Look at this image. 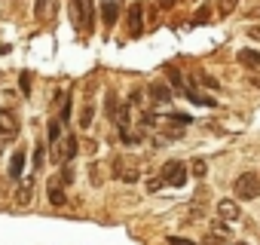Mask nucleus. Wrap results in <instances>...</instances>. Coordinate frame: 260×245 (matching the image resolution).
Instances as JSON below:
<instances>
[{"instance_id": "nucleus-1", "label": "nucleus", "mask_w": 260, "mask_h": 245, "mask_svg": "<svg viewBox=\"0 0 260 245\" xmlns=\"http://www.w3.org/2000/svg\"><path fill=\"white\" fill-rule=\"evenodd\" d=\"M233 193H236V199H248V202L257 199L260 196V175L257 172H242L233 184Z\"/></svg>"}, {"instance_id": "nucleus-2", "label": "nucleus", "mask_w": 260, "mask_h": 245, "mask_svg": "<svg viewBox=\"0 0 260 245\" xmlns=\"http://www.w3.org/2000/svg\"><path fill=\"white\" fill-rule=\"evenodd\" d=\"M159 178H162V184H166V187H184V181H187V166H184V163H178V160H172V163H166V166H162Z\"/></svg>"}, {"instance_id": "nucleus-3", "label": "nucleus", "mask_w": 260, "mask_h": 245, "mask_svg": "<svg viewBox=\"0 0 260 245\" xmlns=\"http://www.w3.org/2000/svg\"><path fill=\"white\" fill-rule=\"evenodd\" d=\"M77 150H80V144H77V135H71V132H68V135H64V141H58V144H55V150H52V160L64 166V163H71V160L77 157Z\"/></svg>"}, {"instance_id": "nucleus-4", "label": "nucleus", "mask_w": 260, "mask_h": 245, "mask_svg": "<svg viewBox=\"0 0 260 245\" xmlns=\"http://www.w3.org/2000/svg\"><path fill=\"white\" fill-rule=\"evenodd\" d=\"M125 22H128V34H132V37H141V31H144V4H141V0H135V4L128 7Z\"/></svg>"}, {"instance_id": "nucleus-5", "label": "nucleus", "mask_w": 260, "mask_h": 245, "mask_svg": "<svg viewBox=\"0 0 260 245\" xmlns=\"http://www.w3.org/2000/svg\"><path fill=\"white\" fill-rule=\"evenodd\" d=\"M0 135H4V138L19 135V116L13 110H7V107H0Z\"/></svg>"}, {"instance_id": "nucleus-6", "label": "nucleus", "mask_w": 260, "mask_h": 245, "mask_svg": "<svg viewBox=\"0 0 260 245\" xmlns=\"http://www.w3.org/2000/svg\"><path fill=\"white\" fill-rule=\"evenodd\" d=\"M217 218H220V221H226V224L239 221V218H242L239 199H220V202H217Z\"/></svg>"}, {"instance_id": "nucleus-7", "label": "nucleus", "mask_w": 260, "mask_h": 245, "mask_svg": "<svg viewBox=\"0 0 260 245\" xmlns=\"http://www.w3.org/2000/svg\"><path fill=\"white\" fill-rule=\"evenodd\" d=\"M113 175H116L119 181H125V184L138 181V169H135V166H128L122 157H116V160H113Z\"/></svg>"}, {"instance_id": "nucleus-8", "label": "nucleus", "mask_w": 260, "mask_h": 245, "mask_svg": "<svg viewBox=\"0 0 260 245\" xmlns=\"http://www.w3.org/2000/svg\"><path fill=\"white\" fill-rule=\"evenodd\" d=\"M31 196H34V175H22V181H19V190H16V205H28L31 202Z\"/></svg>"}, {"instance_id": "nucleus-9", "label": "nucleus", "mask_w": 260, "mask_h": 245, "mask_svg": "<svg viewBox=\"0 0 260 245\" xmlns=\"http://www.w3.org/2000/svg\"><path fill=\"white\" fill-rule=\"evenodd\" d=\"M64 181L61 178H49V184H46V196H49V202L52 205H64L68 202V196H64V187H61Z\"/></svg>"}, {"instance_id": "nucleus-10", "label": "nucleus", "mask_w": 260, "mask_h": 245, "mask_svg": "<svg viewBox=\"0 0 260 245\" xmlns=\"http://www.w3.org/2000/svg\"><path fill=\"white\" fill-rule=\"evenodd\" d=\"M150 98H153L156 104H169V101H172V86H169V83H162V80L150 83Z\"/></svg>"}, {"instance_id": "nucleus-11", "label": "nucleus", "mask_w": 260, "mask_h": 245, "mask_svg": "<svg viewBox=\"0 0 260 245\" xmlns=\"http://www.w3.org/2000/svg\"><path fill=\"white\" fill-rule=\"evenodd\" d=\"M101 19H104V25H116V19H119V0H101Z\"/></svg>"}, {"instance_id": "nucleus-12", "label": "nucleus", "mask_w": 260, "mask_h": 245, "mask_svg": "<svg viewBox=\"0 0 260 245\" xmlns=\"http://www.w3.org/2000/svg\"><path fill=\"white\" fill-rule=\"evenodd\" d=\"M34 13L40 22H49L55 16V0H34Z\"/></svg>"}, {"instance_id": "nucleus-13", "label": "nucleus", "mask_w": 260, "mask_h": 245, "mask_svg": "<svg viewBox=\"0 0 260 245\" xmlns=\"http://www.w3.org/2000/svg\"><path fill=\"white\" fill-rule=\"evenodd\" d=\"M22 175H25V150H16L13 160H10V178L16 181V178H22Z\"/></svg>"}, {"instance_id": "nucleus-14", "label": "nucleus", "mask_w": 260, "mask_h": 245, "mask_svg": "<svg viewBox=\"0 0 260 245\" xmlns=\"http://www.w3.org/2000/svg\"><path fill=\"white\" fill-rule=\"evenodd\" d=\"M80 13H83V31H92V19H95V0H80Z\"/></svg>"}, {"instance_id": "nucleus-15", "label": "nucleus", "mask_w": 260, "mask_h": 245, "mask_svg": "<svg viewBox=\"0 0 260 245\" xmlns=\"http://www.w3.org/2000/svg\"><path fill=\"white\" fill-rule=\"evenodd\" d=\"M239 62H242L245 68H260V52H254V49H242V52H239Z\"/></svg>"}, {"instance_id": "nucleus-16", "label": "nucleus", "mask_w": 260, "mask_h": 245, "mask_svg": "<svg viewBox=\"0 0 260 245\" xmlns=\"http://www.w3.org/2000/svg\"><path fill=\"white\" fill-rule=\"evenodd\" d=\"M119 107H122V104H119V98H116L113 92H107V101H104V110H107V116H110V119H116V113H119Z\"/></svg>"}, {"instance_id": "nucleus-17", "label": "nucleus", "mask_w": 260, "mask_h": 245, "mask_svg": "<svg viewBox=\"0 0 260 245\" xmlns=\"http://www.w3.org/2000/svg\"><path fill=\"white\" fill-rule=\"evenodd\" d=\"M49 141L52 144H58L61 141V119L55 116V119H49Z\"/></svg>"}, {"instance_id": "nucleus-18", "label": "nucleus", "mask_w": 260, "mask_h": 245, "mask_svg": "<svg viewBox=\"0 0 260 245\" xmlns=\"http://www.w3.org/2000/svg\"><path fill=\"white\" fill-rule=\"evenodd\" d=\"M190 169H193V175H196L199 181L208 175V163H205V160H193V163H190Z\"/></svg>"}, {"instance_id": "nucleus-19", "label": "nucleus", "mask_w": 260, "mask_h": 245, "mask_svg": "<svg viewBox=\"0 0 260 245\" xmlns=\"http://www.w3.org/2000/svg\"><path fill=\"white\" fill-rule=\"evenodd\" d=\"M211 233H214V236L230 239V224H226V221H211Z\"/></svg>"}, {"instance_id": "nucleus-20", "label": "nucleus", "mask_w": 260, "mask_h": 245, "mask_svg": "<svg viewBox=\"0 0 260 245\" xmlns=\"http://www.w3.org/2000/svg\"><path fill=\"white\" fill-rule=\"evenodd\" d=\"M92 116H95V107H92V104H86V107L80 110V126H83V129H89V122H92Z\"/></svg>"}, {"instance_id": "nucleus-21", "label": "nucleus", "mask_w": 260, "mask_h": 245, "mask_svg": "<svg viewBox=\"0 0 260 245\" xmlns=\"http://www.w3.org/2000/svg\"><path fill=\"white\" fill-rule=\"evenodd\" d=\"M236 7H239V0H217V13L220 16H230Z\"/></svg>"}, {"instance_id": "nucleus-22", "label": "nucleus", "mask_w": 260, "mask_h": 245, "mask_svg": "<svg viewBox=\"0 0 260 245\" xmlns=\"http://www.w3.org/2000/svg\"><path fill=\"white\" fill-rule=\"evenodd\" d=\"M43 160H46V154H43V141H37V150H34V166H37V172L43 169Z\"/></svg>"}, {"instance_id": "nucleus-23", "label": "nucleus", "mask_w": 260, "mask_h": 245, "mask_svg": "<svg viewBox=\"0 0 260 245\" xmlns=\"http://www.w3.org/2000/svg\"><path fill=\"white\" fill-rule=\"evenodd\" d=\"M58 178H61L64 184H71V181H74V169H71V166H61V172H58Z\"/></svg>"}, {"instance_id": "nucleus-24", "label": "nucleus", "mask_w": 260, "mask_h": 245, "mask_svg": "<svg viewBox=\"0 0 260 245\" xmlns=\"http://www.w3.org/2000/svg\"><path fill=\"white\" fill-rule=\"evenodd\" d=\"M223 242H226V239H223V236H214V233H208V236L202 239V245H223Z\"/></svg>"}, {"instance_id": "nucleus-25", "label": "nucleus", "mask_w": 260, "mask_h": 245, "mask_svg": "<svg viewBox=\"0 0 260 245\" xmlns=\"http://www.w3.org/2000/svg\"><path fill=\"white\" fill-rule=\"evenodd\" d=\"M169 245H199V242H190V239H181V236H169Z\"/></svg>"}, {"instance_id": "nucleus-26", "label": "nucleus", "mask_w": 260, "mask_h": 245, "mask_svg": "<svg viewBox=\"0 0 260 245\" xmlns=\"http://www.w3.org/2000/svg\"><path fill=\"white\" fill-rule=\"evenodd\" d=\"M202 22H208V10L202 7L199 13H196V19H193V25H202Z\"/></svg>"}, {"instance_id": "nucleus-27", "label": "nucleus", "mask_w": 260, "mask_h": 245, "mask_svg": "<svg viewBox=\"0 0 260 245\" xmlns=\"http://www.w3.org/2000/svg\"><path fill=\"white\" fill-rule=\"evenodd\" d=\"M199 80H202L208 89H217V80H214V77H208V74H199Z\"/></svg>"}, {"instance_id": "nucleus-28", "label": "nucleus", "mask_w": 260, "mask_h": 245, "mask_svg": "<svg viewBox=\"0 0 260 245\" xmlns=\"http://www.w3.org/2000/svg\"><path fill=\"white\" fill-rule=\"evenodd\" d=\"M89 172H92V184L98 187V184H101V166H92Z\"/></svg>"}, {"instance_id": "nucleus-29", "label": "nucleus", "mask_w": 260, "mask_h": 245, "mask_svg": "<svg viewBox=\"0 0 260 245\" xmlns=\"http://www.w3.org/2000/svg\"><path fill=\"white\" fill-rule=\"evenodd\" d=\"M22 92H25V95L31 92V74H22Z\"/></svg>"}, {"instance_id": "nucleus-30", "label": "nucleus", "mask_w": 260, "mask_h": 245, "mask_svg": "<svg viewBox=\"0 0 260 245\" xmlns=\"http://www.w3.org/2000/svg\"><path fill=\"white\" fill-rule=\"evenodd\" d=\"M248 37H251V40H260V25H251V28H248Z\"/></svg>"}, {"instance_id": "nucleus-31", "label": "nucleus", "mask_w": 260, "mask_h": 245, "mask_svg": "<svg viewBox=\"0 0 260 245\" xmlns=\"http://www.w3.org/2000/svg\"><path fill=\"white\" fill-rule=\"evenodd\" d=\"M156 4H159V7H162V10H172V7H175V4H178V0H156Z\"/></svg>"}, {"instance_id": "nucleus-32", "label": "nucleus", "mask_w": 260, "mask_h": 245, "mask_svg": "<svg viewBox=\"0 0 260 245\" xmlns=\"http://www.w3.org/2000/svg\"><path fill=\"white\" fill-rule=\"evenodd\" d=\"M248 16H251V19H260V7H254V10H251Z\"/></svg>"}]
</instances>
